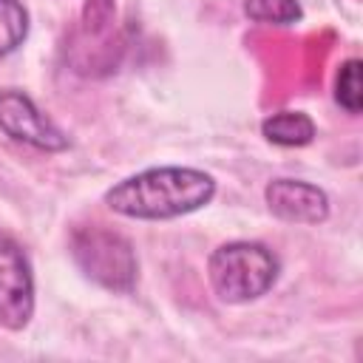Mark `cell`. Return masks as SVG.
<instances>
[{"mask_svg":"<svg viewBox=\"0 0 363 363\" xmlns=\"http://www.w3.org/2000/svg\"><path fill=\"white\" fill-rule=\"evenodd\" d=\"M269 210L295 224H318L329 216V199L320 187L298 179H272L264 190Z\"/></svg>","mask_w":363,"mask_h":363,"instance_id":"6","label":"cell"},{"mask_svg":"<svg viewBox=\"0 0 363 363\" xmlns=\"http://www.w3.org/2000/svg\"><path fill=\"white\" fill-rule=\"evenodd\" d=\"M0 130H6L11 139L26 142L37 150H65L68 136L17 88L0 91Z\"/></svg>","mask_w":363,"mask_h":363,"instance_id":"5","label":"cell"},{"mask_svg":"<svg viewBox=\"0 0 363 363\" xmlns=\"http://www.w3.org/2000/svg\"><path fill=\"white\" fill-rule=\"evenodd\" d=\"M71 255L77 267L105 289L130 292L136 284V255L125 235L91 224L71 233Z\"/></svg>","mask_w":363,"mask_h":363,"instance_id":"3","label":"cell"},{"mask_svg":"<svg viewBox=\"0 0 363 363\" xmlns=\"http://www.w3.org/2000/svg\"><path fill=\"white\" fill-rule=\"evenodd\" d=\"M335 99L346 113H360V60H346L340 65L335 79Z\"/></svg>","mask_w":363,"mask_h":363,"instance_id":"10","label":"cell"},{"mask_svg":"<svg viewBox=\"0 0 363 363\" xmlns=\"http://www.w3.org/2000/svg\"><path fill=\"white\" fill-rule=\"evenodd\" d=\"M216 193L210 173L196 167H150L122 179L105 193V204L128 218H176L204 207Z\"/></svg>","mask_w":363,"mask_h":363,"instance_id":"1","label":"cell"},{"mask_svg":"<svg viewBox=\"0 0 363 363\" xmlns=\"http://www.w3.org/2000/svg\"><path fill=\"white\" fill-rule=\"evenodd\" d=\"M28 34V11L20 0H0V57H9L23 45Z\"/></svg>","mask_w":363,"mask_h":363,"instance_id":"8","label":"cell"},{"mask_svg":"<svg viewBox=\"0 0 363 363\" xmlns=\"http://www.w3.org/2000/svg\"><path fill=\"white\" fill-rule=\"evenodd\" d=\"M207 275L221 301L247 303L272 289L278 278V258L264 244L230 241L210 255Z\"/></svg>","mask_w":363,"mask_h":363,"instance_id":"2","label":"cell"},{"mask_svg":"<svg viewBox=\"0 0 363 363\" xmlns=\"http://www.w3.org/2000/svg\"><path fill=\"white\" fill-rule=\"evenodd\" d=\"M261 133L272 142V145H284V147H301L309 145L315 136V122L301 113V111H281L272 113L261 122Z\"/></svg>","mask_w":363,"mask_h":363,"instance_id":"7","label":"cell"},{"mask_svg":"<svg viewBox=\"0 0 363 363\" xmlns=\"http://www.w3.org/2000/svg\"><path fill=\"white\" fill-rule=\"evenodd\" d=\"M34 312V275L23 247L0 233V326L23 329Z\"/></svg>","mask_w":363,"mask_h":363,"instance_id":"4","label":"cell"},{"mask_svg":"<svg viewBox=\"0 0 363 363\" xmlns=\"http://www.w3.org/2000/svg\"><path fill=\"white\" fill-rule=\"evenodd\" d=\"M244 11L250 20L272 26H292L303 17L298 0H244Z\"/></svg>","mask_w":363,"mask_h":363,"instance_id":"9","label":"cell"}]
</instances>
